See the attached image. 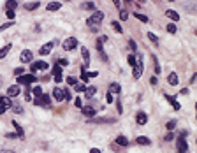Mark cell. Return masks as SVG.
<instances>
[{"label":"cell","instance_id":"60d3db41","mask_svg":"<svg viewBox=\"0 0 197 153\" xmlns=\"http://www.w3.org/2000/svg\"><path fill=\"white\" fill-rule=\"evenodd\" d=\"M165 127H167V130H172L174 127H176V120H171V121H167V125H165Z\"/></svg>","mask_w":197,"mask_h":153},{"label":"cell","instance_id":"d6986e66","mask_svg":"<svg viewBox=\"0 0 197 153\" xmlns=\"http://www.w3.org/2000/svg\"><path fill=\"white\" fill-rule=\"evenodd\" d=\"M12 125H14V128H16V136H18L19 139H23V137H25V130L21 128V125H18L14 120H12Z\"/></svg>","mask_w":197,"mask_h":153},{"label":"cell","instance_id":"9f6ffc18","mask_svg":"<svg viewBox=\"0 0 197 153\" xmlns=\"http://www.w3.org/2000/svg\"><path fill=\"white\" fill-rule=\"evenodd\" d=\"M113 2H115V5H116V7H120V0H113Z\"/></svg>","mask_w":197,"mask_h":153},{"label":"cell","instance_id":"ac0fdd59","mask_svg":"<svg viewBox=\"0 0 197 153\" xmlns=\"http://www.w3.org/2000/svg\"><path fill=\"white\" fill-rule=\"evenodd\" d=\"M136 121H137L139 125H144V123L148 121V116H146V113H143V111H141V113H137V115H136Z\"/></svg>","mask_w":197,"mask_h":153},{"label":"cell","instance_id":"ab89813d","mask_svg":"<svg viewBox=\"0 0 197 153\" xmlns=\"http://www.w3.org/2000/svg\"><path fill=\"white\" fill-rule=\"evenodd\" d=\"M128 48H130V49H132V51H137V44H136V42H134L132 39H130V40H128Z\"/></svg>","mask_w":197,"mask_h":153},{"label":"cell","instance_id":"4316f807","mask_svg":"<svg viewBox=\"0 0 197 153\" xmlns=\"http://www.w3.org/2000/svg\"><path fill=\"white\" fill-rule=\"evenodd\" d=\"M111 27H113V30H115L116 34H123V28H121V25L118 23V21L113 19V21H111Z\"/></svg>","mask_w":197,"mask_h":153},{"label":"cell","instance_id":"8fae6325","mask_svg":"<svg viewBox=\"0 0 197 153\" xmlns=\"http://www.w3.org/2000/svg\"><path fill=\"white\" fill-rule=\"evenodd\" d=\"M19 92H21L19 84H12V86H9V90H7V97H18Z\"/></svg>","mask_w":197,"mask_h":153},{"label":"cell","instance_id":"d590c367","mask_svg":"<svg viewBox=\"0 0 197 153\" xmlns=\"http://www.w3.org/2000/svg\"><path fill=\"white\" fill-rule=\"evenodd\" d=\"M148 37H150V40H151V42H155V44L159 42V37H157L155 34H153V32H148Z\"/></svg>","mask_w":197,"mask_h":153},{"label":"cell","instance_id":"30bf717a","mask_svg":"<svg viewBox=\"0 0 197 153\" xmlns=\"http://www.w3.org/2000/svg\"><path fill=\"white\" fill-rule=\"evenodd\" d=\"M53 79H55V83H60L63 78H62V67L60 65H55L53 67Z\"/></svg>","mask_w":197,"mask_h":153},{"label":"cell","instance_id":"2e32d148","mask_svg":"<svg viewBox=\"0 0 197 153\" xmlns=\"http://www.w3.org/2000/svg\"><path fill=\"white\" fill-rule=\"evenodd\" d=\"M51 95H53V99H55L56 102H60V100H63V90H62V88H55Z\"/></svg>","mask_w":197,"mask_h":153},{"label":"cell","instance_id":"484cf974","mask_svg":"<svg viewBox=\"0 0 197 153\" xmlns=\"http://www.w3.org/2000/svg\"><path fill=\"white\" fill-rule=\"evenodd\" d=\"M167 81H169V84L176 86V84H178V76H176V72H171L169 78H167Z\"/></svg>","mask_w":197,"mask_h":153},{"label":"cell","instance_id":"7402d4cb","mask_svg":"<svg viewBox=\"0 0 197 153\" xmlns=\"http://www.w3.org/2000/svg\"><path fill=\"white\" fill-rule=\"evenodd\" d=\"M11 48H12L11 44H5L4 48H0V60H2V58H5V56H7V53L11 51Z\"/></svg>","mask_w":197,"mask_h":153},{"label":"cell","instance_id":"4fadbf2b","mask_svg":"<svg viewBox=\"0 0 197 153\" xmlns=\"http://www.w3.org/2000/svg\"><path fill=\"white\" fill-rule=\"evenodd\" d=\"M165 99H167V100L171 102V106H172V109H176V111H178V109L181 107V106H180V102L176 100V97H172V95H169V93H165Z\"/></svg>","mask_w":197,"mask_h":153},{"label":"cell","instance_id":"836d02e7","mask_svg":"<svg viewBox=\"0 0 197 153\" xmlns=\"http://www.w3.org/2000/svg\"><path fill=\"white\" fill-rule=\"evenodd\" d=\"M65 81H67V84L69 86H76L78 84V81H76V78H72V76H69L67 79H65Z\"/></svg>","mask_w":197,"mask_h":153},{"label":"cell","instance_id":"3957f363","mask_svg":"<svg viewBox=\"0 0 197 153\" xmlns=\"http://www.w3.org/2000/svg\"><path fill=\"white\" fill-rule=\"evenodd\" d=\"M37 78L34 74H21L18 78V84H30V83H35Z\"/></svg>","mask_w":197,"mask_h":153},{"label":"cell","instance_id":"f1b7e54d","mask_svg":"<svg viewBox=\"0 0 197 153\" xmlns=\"http://www.w3.org/2000/svg\"><path fill=\"white\" fill-rule=\"evenodd\" d=\"M37 7H39V2H27L25 4V9L27 11H35Z\"/></svg>","mask_w":197,"mask_h":153},{"label":"cell","instance_id":"f5cc1de1","mask_svg":"<svg viewBox=\"0 0 197 153\" xmlns=\"http://www.w3.org/2000/svg\"><path fill=\"white\" fill-rule=\"evenodd\" d=\"M90 153H102V151H100V150H97V148H92V150H90Z\"/></svg>","mask_w":197,"mask_h":153},{"label":"cell","instance_id":"6125c7cd","mask_svg":"<svg viewBox=\"0 0 197 153\" xmlns=\"http://www.w3.org/2000/svg\"><path fill=\"white\" fill-rule=\"evenodd\" d=\"M169 2H172V0H169Z\"/></svg>","mask_w":197,"mask_h":153},{"label":"cell","instance_id":"816d5d0a","mask_svg":"<svg viewBox=\"0 0 197 153\" xmlns=\"http://www.w3.org/2000/svg\"><path fill=\"white\" fill-rule=\"evenodd\" d=\"M172 137H174V136H172V134H171V132H169V134H167V136H165V141H171V139H172Z\"/></svg>","mask_w":197,"mask_h":153},{"label":"cell","instance_id":"cb8c5ba5","mask_svg":"<svg viewBox=\"0 0 197 153\" xmlns=\"http://www.w3.org/2000/svg\"><path fill=\"white\" fill-rule=\"evenodd\" d=\"M136 141H137V144H141V146H150V144H151V141H150L148 137H144V136H139Z\"/></svg>","mask_w":197,"mask_h":153},{"label":"cell","instance_id":"1f68e13d","mask_svg":"<svg viewBox=\"0 0 197 153\" xmlns=\"http://www.w3.org/2000/svg\"><path fill=\"white\" fill-rule=\"evenodd\" d=\"M134 16H136L137 19H141V21H143V23H148V18H146L144 14H141V12H134Z\"/></svg>","mask_w":197,"mask_h":153},{"label":"cell","instance_id":"603a6c76","mask_svg":"<svg viewBox=\"0 0 197 153\" xmlns=\"http://www.w3.org/2000/svg\"><path fill=\"white\" fill-rule=\"evenodd\" d=\"M60 7H62V4H60V2H49L46 9H48V11H51V12H55V11H58Z\"/></svg>","mask_w":197,"mask_h":153},{"label":"cell","instance_id":"e0dca14e","mask_svg":"<svg viewBox=\"0 0 197 153\" xmlns=\"http://www.w3.org/2000/svg\"><path fill=\"white\" fill-rule=\"evenodd\" d=\"M81 56H83V62H84V65H90V53H88V49H86L84 46L81 48Z\"/></svg>","mask_w":197,"mask_h":153},{"label":"cell","instance_id":"5b68a950","mask_svg":"<svg viewBox=\"0 0 197 153\" xmlns=\"http://www.w3.org/2000/svg\"><path fill=\"white\" fill-rule=\"evenodd\" d=\"M34 104H35V106H42V104H44V107H49V104H51V99H49V95L42 93V97H37V99L34 100Z\"/></svg>","mask_w":197,"mask_h":153},{"label":"cell","instance_id":"5bb4252c","mask_svg":"<svg viewBox=\"0 0 197 153\" xmlns=\"http://www.w3.org/2000/svg\"><path fill=\"white\" fill-rule=\"evenodd\" d=\"M81 109H83V113H84L86 116H90V118H93L95 113H97V111H95V107H92V106H84V107H81Z\"/></svg>","mask_w":197,"mask_h":153},{"label":"cell","instance_id":"681fc988","mask_svg":"<svg viewBox=\"0 0 197 153\" xmlns=\"http://www.w3.org/2000/svg\"><path fill=\"white\" fill-rule=\"evenodd\" d=\"M106 100L111 104V102H113V93H107V95H106Z\"/></svg>","mask_w":197,"mask_h":153},{"label":"cell","instance_id":"6f0895ef","mask_svg":"<svg viewBox=\"0 0 197 153\" xmlns=\"http://www.w3.org/2000/svg\"><path fill=\"white\" fill-rule=\"evenodd\" d=\"M195 120H197V102H195Z\"/></svg>","mask_w":197,"mask_h":153},{"label":"cell","instance_id":"7bdbcfd3","mask_svg":"<svg viewBox=\"0 0 197 153\" xmlns=\"http://www.w3.org/2000/svg\"><path fill=\"white\" fill-rule=\"evenodd\" d=\"M58 65H60V67H67V65H69V62L65 60V58H60V60H58Z\"/></svg>","mask_w":197,"mask_h":153},{"label":"cell","instance_id":"680465c9","mask_svg":"<svg viewBox=\"0 0 197 153\" xmlns=\"http://www.w3.org/2000/svg\"><path fill=\"white\" fill-rule=\"evenodd\" d=\"M123 2H125V4H128V2H130V0H123Z\"/></svg>","mask_w":197,"mask_h":153},{"label":"cell","instance_id":"ee69618b","mask_svg":"<svg viewBox=\"0 0 197 153\" xmlns=\"http://www.w3.org/2000/svg\"><path fill=\"white\" fill-rule=\"evenodd\" d=\"M74 88H76V92H84V90H86V86H84V84H76Z\"/></svg>","mask_w":197,"mask_h":153},{"label":"cell","instance_id":"f907efd6","mask_svg":"<svg viewBox=\"0 0 197 153\" xmlns=\"http://www.w3.org/2000/svg\"><path fill=\"white\" fill-rule=\"evenodd\" d=\"M150 83H151V84H153V86H155V84H157V83H159V79H157V78H155V76H153V78H151V79H150Z\"/></svg>","mask_w":197,"mask_h":153},{"label":"cell","instance_id":"7c38bea8","mask_svg":"<svg viewBox=\"0 0 197 153\" xmlns=\"http://www.w3.org/2000/svg\"><path fill=\"white\" fill-rule=\"evenodd\" d=\"M97 53H99V56H100L102 62H107V60H109L107 55L104 53V48H102V42H100V40H97Z\"/></svg>","mask_w":197,"mask_h":153},{"label":"cell","instance_id":"f35d334b","mask_svg":"<svg viewBox=\"0 0 197 153\" xmlns=\"http://www.w3.org/2000/svg\"><path fill=\"white\" fill-rule=\"evenodd\" d=\"M32 92H34L37 97H42V88H40V86H35V88H32Z\"/></svg>","mask_w":197,"mask_h":153},{"label":"cell","instance_id":"7a4b0ae2","mask_svg":"<svg viewBox=\"0 0 197 153\" xmlns=\"http://www.w3.org/2000/svg\"><path fill=\"white\" fill-rule=\"evenodd\" d=\"M62 46H63L65 51H72V49L78 48V39H76V37H69V39H65V40H63V44H62Z\"/></svg>","mask_w":197,"mask_h":153},{"label":"cell","instance_id":"6da1fadb","mask_svg":"<svg viewBox=\"0 0 197 153\" xmlns=\"http://www.w3.org/2000/svg\"><path fill=\"white\" fill-rule=\"evenodd\" d=\"M102 19H104V12H100V11H95L88 19H86V25L90 27V30L92 32H97L99 30V27H100V23H102Z\"/></svg>","mask_w":197,"mask_h":153},{"label":"cell","instance_id":"9c48e42d","mask_svg":"<svg viewBox=\"0 0 197 153\" xmlns=\"http://www.w3.org/2000/svg\"><path fill=\"white\" fill-rule=\"evenodd\" d=\"M32 58H34V55H32V51H30V49L21 51V55H19V60L23 62V63H28V62H32Z\"/></svg>","mask_w":197,"mask_h":153},{"label":"cell","instance_id":"d4e9b609","mask_svg":"<svg viewBox=\"0 0 197 153\" xmlns=\"http://www.w3.org/2000/svg\"><path fill=\"white\" fill-rule=\"evenodd\" d=\"M95 92H97V88H95V86H86V90H84V95L88 97V99H92V97L95 95Z\"/></svg>","mask_w":197,"mask_h":153},{"label":"cell","instance_id":"91938a15","mask_svg":"<svg viewBox=\"0 0 197 153\" xmlns=\"http://www.w3.org/2000/svg\"><path fill=\"white\" fill-rule=\"evenodd\" d=\"M139 2H146V0H139Z\"/></svg>","mask_w":197,"mask_h":153},{"label":"cell","instance_id":"83f0119b","mask_svg":"<svg viewBox=\"0 0 197 153\" xmlns=\"http://www.w3.org/2000/svg\"><path fill=\"white\" fill-rule=\"evenodd\" d=\"M116 144H120V146H128V139H127L125 136H118V137H116Z\"/></svg>","mask_w":197,"mask_h":153},{"label":"cell","instance_id":"8992f818","mask_svg":"<svg viewBox=\"0 0 197 153\" xmlns=\"http://www.w3.org/2000/svg\"><path fill=\"white\" fill-rule=\"evenodd\" d=\"M143 71H144V67H143V60H141V56H139V58H137V63L134 65V72H132V76H134L136 79H139L141 74H143Z\"/></svg>","mask_w":197,"mask_h":153},{"label":"cell","instance_id":"74e56055","mask_svg":"<svg viewBox=\"0 0 197 153\" xmlns=\"http://www.w3.org/2000/svg\"><path fill=\"white\" fill-rule=\"evenodd\" d=\"M136 63H137V60H136V56H134V55H130V56H128V65H130V67H134V65H136Z\"/></svg>","mask_w":197,"mask_h":153},{"label":"cell","instance_id":"8d00e7d4","mask_svg":"<svg viewBox=\"0 0 197 153\" xmlns=\"http://www.w3.org/2000/svg\"><path fill=\"white\" fill-rule=\"evenodd\" d=\"M167 32H169V34H176V25H174V23H169V25H167Z\"/></svg>","mask_w":197,"mask_h":153},{"label":"cell","instance_id":"f546056e","mask_svg":"<svg viewBox=\"0 0 197 153\" xmlns=\"http://www.w3.org/2000/svg\"><path fill=\"white\" fill-rule=\"evenodd\" d=\"M16 0H7V2H5V7H7V11H14L16 9Z\"/></svg>","mask_w":197,"mask_h":153},{"label":"cell","instance_id":"11a10c76","mask_svg":"<svg viewBox=\"0 0 197 153\" xmlns=\"http://www.w3.org/2000/svg\"><path fill=\"white\" fill-rule=\"evenodd\" d=\"M4 113H5V107H4V106H0V115H4Z\"/></svg>","mask_w":197,"mask_h":153},{"label":"cell","instance_id":"94428289","mask_svg":"<svg viewBox=\"0 0 197 153\" xmlns=\"http://www.w3.org/2000/svg\"><path fill=\"white\" fill-rule=\"evenodd\" d=\"M0 84H2V79H0Z\"/></svg>","mask_w":197,"mask_h":153},{"label":"cell","instance_id":"4dcf8cb0","mask_svg":"<svg viewBox=\"0 0 197 153\" xmlns=\"http://www.w3.org/2000/svg\"><path fill=\"white\" fill-rule=\"evenodd\" d=\"M83 9H86V11H93V9H95V4H93V2H84V4H83Z\"/></svg>","mask_w":197,"mask_h":153},{"label":"cell","instance_id":"ba28073f","mask_svg":"<svg viewBox=\"0 0 197 153\" xmlns=\"http://www.w3.org/2000/svg\"><path fill=\"white\" fill-rule=\"evenodd\" d=\"M55 44H56L55 40L46 42V44H42V46H40V49H39V53H40V55H49V53H51V49L55 48Z\"/></svg>","mask_w":197,"mask_h":153},{"label":"cell","instance_id":"ffe728a7","mask_svg":"<svg viewBox=\"0 0 197 153\" xmlns=\"http://www.w3.org/2000/svg\"><path fill=\"white\" fill-rule=\"evenodd\" d=\"M0 106H4L5 109H7V107H12L11 97H7V95H5V97H0Z\"/></svg>","mask_w":197,"mask_h":153},{"label":"cell","instance_id":"bcb514c9","mask_svg":"<svg viewBox=\"0 0 197 153\" xmlns=\"http://www.w3.org/2000/svg\"><path fill=\"white\" fill-rule=\"evenodd\" d=\"M12 111H14V113H18V115H21V113H23V109H21L19 106H12Z\"/></svg>","mask_w":197,"mask_h":153},{"label":"cell","instance_id":"52a82bcc","mask_svg":"<svg viewBox=\"0 0 197 153\" xmlns=\"http://www.w3.org/2000/svg\"><path fill=\"white\" fill-rule=\"evenodd\" d=\"M48 67H49V65H48L44 60H39V62H34V63H32L30 69H32V74H34L35 71H46Z\"/></svg>","mask_w":197,"mask_h":153},{"label":"cell","instance_id":"9a60e30c","mask_svg":"<svg viewBox=\"0 0 197 153\" xmlns=\"http://www.w3.org/2000/svg\"><path fill=\"white\" fill-rule=\"evenodd\" d=\"M165 16H167L169 19H172V21H180V14H178L176 11H172V9H167V11H165Z\"/></svg>","mask_w":197,"mask_h":153},{"label":"cell","instance_id":"44dd1931","mask_svg":"<svg viewBox=\"0 0 197 153\" xmlns=\"http://www.w3.org/2000/svg\"><path fill=\"white\" fill-rule=\"evenodd\" d=\"M121 92V86L118 83H111L109 84V93H120Z\"/></svg>","mask_w":197,"mask_h":153},{"label":"cell","instance_id":"277c9868","mask_svg":"<svg viewBox=\"0 0 197 153\" xmlns=\"http://www.w3.org/2000/svg\"><path fill=\"white\" fill-rule=\"evenodd\" d=\"M185 137H187V132H181V136H180V139H178V151H180V153H187V151H188V144H187Z\"/></svg>","mask_w":197,"mask_h":153},{"label":"cell","instance_id":"7dc6e473","mask_svg":"<svg viewBox=\"0 0 197 153\" xmlns=\"http://www.w3.org/2000/svg\"><path fill=\"white\" fill-rule=\"evenodd\" d=\"M74 104H76V107H79V109L83 107V102H81V99H79V97H78V99L74 100Z\"/></svg>","mask_w":197,"mask_h":153},{"label":"cell","instance_id":"e575fe53","mask_svg":"<svg viewBox=\"0 0 197 153\" xmlns=\"http://www.w3.org/2000/svg\"><path fill=\"white\" fill-rule=\"evenodd\" d=\"M127 18H128V12L125 9H120V19L121 21H127Z\"/></svg>","mask_w":197,"mask_h":153},{"label":"cell","instance_id":"c3c4849f","mask_svg":"<svg viewBox=\"0 0 197 153\" xmlns=\"http://www.w3.org/2000/svg\"><path fill=\"white\" fill-rule=\"evenodd\" d=\"M116 109H118V113H123V107H121V102L116 100Z\"/></svg>","mask_w":197,"mask_h":153},{"label":"cell","instance_id":"d6a6232c","mask_svg":"<svg viewBox=\"0 0 197 153\" xmlns=\"http://www.w3.org/2000/svg\"><path fill=\"white\" fill-rule=\"evenodd\" d=\"M14 25V21H7V23H4V25H0V32H4V30H7L9 27H12Z\"/></svg>","mask_w":197,"mask_h":153},{"label":"cell","instance_id":"db71d44e","mask_svg":"<svg viewBox=\"0 0 197 153\" xmlns=\"http://www.w3.org/2000/svg\"><path fill=\"white\" fill-rule=\"evenodd\" d=\"M0 153H14L12 150H0Z\"/></svg>","mask_w":197,"mask_h":153},{"label":"cell","instance_id":"f6af8a7d","mask_svg":"<svg viewBox=\"0 0 197 153\" xmlns=\"http://www.w3.org/2000/svg\"><path fill=\"white\" fill-rule=\"evenodd\" d=\"M14 18H16V12H14V11H7V19H11V21H12Z\"/></svg>","mask_w":197,"mask_h":153},{"label":"cell","instance_id":"b9f144b4","mask_svg":"<svg viewBox=\"0 0 197 153\" xmlns=\"http://www.w3.org/2000/svg\"><path fill=\"white\" fill-rule=\"evenodd\" d=\"M14 74H16V76L25 74V69H23V67H16V69H14Z\"/></svg>","mask_w":197,"mask_h":153}]
</instances>
